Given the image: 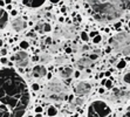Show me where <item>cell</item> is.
<instances>
[{
  "label": "cell",
  "mask_w": 130,
  "mask_h": 117,
  "mask_svg": "<svg viewBox=\"0 0 130 117\" xmlns=\"http://www.w3.org/2000/svg\"><path fill=\"white\" fill-rule=\"evenodd\" d=\"M81 39H82L83 41H88V39H89V35L87 34L86 32H82V33H81Z\"/></svg>",
  "instance_id": "obj_17"
},
{
  "label": "cell",
  "mask_w": 130,
  "mask_h": 117,
  "mask_svg": "<svg viewBox=\"0 0 130 117\" xmlns=\"http://www.w3.org/2000/svg\"><path fill=\"white\" fill-rule=\"evenodd\" d=\"M90 63H91L90 60H88V58H81L77 62V67H79V69H83V68H86L88 66H90Z\"/></svg>",
  "instance_id": "obj_11"
},
{
  "label": "cell",
  "mask_w": 130,
  "mask_h": 117,
  "mask_svg": "<svg viewBox=\"0 0 130 117\" xmlns=\"http://www.w3.org/2000/svg\"><path fill=\"white\" fill-rule=\"evenodd\" d=\"M46 42H47V44H50V42H52V39H50V38H47V39H46Z\"/></svg>",
  "instance_id": "obj_34"
},
{
  "label": "cell",
  "mask_w": 130,
  "mask_h": 117,
  "mask_svg": "<svg viewBox=\"0 0 130 117\" xmlns=\"http://www.w3.org/2000/svg\"><path fill=\"white\" fill-rule=\"evenodd\" d=\"M50 29H52V27H50L49 24H45L43 25V30L45 32H50Z\"/></svg>",
  "instance_id": "obj_20"
},
{
  "label": "cell",
  "mask_w": 130,
  "mask_h": 117,
  "mask_svg": "<svg viewBox=\"0 0 130 117\" xmlns=\"http://www.w3.org/2000/svg\"><path fill=\"white\" fill-rule=\"evenodd\" d=\"M29 47V44L27 41H21L20 42V48H22V49H27Z\"/></svg>",
  "instance_id": "obj_16"
},
{
  "label": "cell",
  "mask_w": 130,
  "mask_h": 117,
  "mask_svg": "<svg viewBox=\"0 0 130 117\" xmlns=\"http://www.w3.org/2000/svg\"><path fill=\"white\" fill-rule=\"evenodd\" d=\"M123 80H124V82H125V83L130 84V73L125 74V75H124V77H123Z\"/></svg>",
  "instance_id": "obj_18"
},
{
  "label": "cell",
  "mask_w": 130,
  "mask_h": 117,
  "mask_svg": "<svg viewBox=\"0 0 130 117\" xmlns=\"http://www.w3.org/2000/svg\"><path fill=\"white\" fill-rule=\"evenodd\" d=\"M72 52H73V49H72V48H70V47H68V48H66V53H67V54H70Z\"/></svg>",
  "instance_id": "obj_31"
},
{
  "label": "cell",
  "mask_w": 130,
  "mask_h": 117,
  "mask_svg": "<svg viewBox=\"0 0 130 117\" xmlns=\"http://www.w3.org/2000/svg\"><path fill=\"white\" fill-rule=\"evenodd\" d=\"M0 61H1V63H2V64H6V63L8 62V60L5 58V56H4V58H1V60H0Z\"/></svg>",
  "instance_id": "obj_29"
},
{
  "label": "cell",
  "mask_w": 130,
  "mask_h": 117,
  "mask_svg": "<svg viewBox=\"0 0 130 117\" xmlns=\"http://www.w3.org/2000/svg\"><path fill=\"white\" fill-rule=\"evenodd\" d=\"M114 26H115V28H116V29H118L120 27H121V26H122V22H121V21H117V22H116Z\"/></svg>",
  "instance_id": "obj_28"
},
{
  "label": "cell",
  "mask_w": 130,
  "mask_h": 117,
  "mask_svg": "<svg viewBox=\"0 0 130 117\" xmlns=\"http://www.w3.org/2000/svg\"><path fill=\"white\" fill-rule=\"evenodd\" d=\"M29 98L25 80L12 68L0 69V117H22Z\"/></svg>",
  "instance_id": "obj_1"
},
{
  "label": "cell",
  "mask_w": 130,
  "mask_h": 117,
  "mask_svg": "<svg viewBox=\"0 0 130 117\" xmlns=\"http://www.w3.org/2000/svg\"><path fill=\"white\" fill-rule=\"evenodd\" d=\"M46 2V0H24L22 4L27 7H32V8H38L40 6H42Z\"/></svg>",
  "instance_id": "obj_9"
},
{
  "label": "cell",
  "mask_w": 130,
  "mask_h": 117,
  "mask_svg": "<svg viewBox=\"0 0 130 117\" xmlns=\"http://www.w3.org/2000/svg\"><path fill=\"white\" fill-rule=\"evenodd\" d=\"M12 27L16 30V32H20L24 28H26V22L24 21L22 18H15L14 20L12 21Z\"/></svg>",
  "instance_id": "obj_7"
},
{
  "label": "cell",
  "mask_w": 130,
  "mask_h": 117,
  "mask_svg": "<svg viewBox=\"0 0 130 117\" xmlns=\"http://www.w3.org/2000/svg\"><path fill=\"white\" fill-rule=\"evenodd\" d=\"M28 117H33V116H28Z\"/></svg>",
  "instance_id": "obj_49"
},
{
  "label": "cell",
  "mask_w": 130,
  "mask_h": 117,
  "mask_svg": "<svg viewBox=\"0 0 130 117\" xmlns=\"http://www.w3.org/2000/svg\"><path fill=\"white\" fill-rule=\"evenodd\" d=\"M0 54H1V55H2V58H4V56H5V55L7 54V50H6L5 48H2V49L0 50Z\"/></svg>",
  "instance_id": "obj_27"
},
{
  "label": "cell",
  "mask_w": 130,
  "mask_h": 117,
  "mask_svg": "<svg viewBox=\"0 0 130 117\" xmlns=\"http://www.w3.org/2000/svg\"><path fill=\"white\" fill-rule=\"evenodd\" d=\"M125 64H127L125 60H121V61L117 63V68H118V69H123V68H125Z\"/></svg>",
  "instance_id": "obj_15"
},
{
  "label": "cell",
  "mask_w": 130,
  "mask_h": 117,
  "mask_svg": "<svg viewBox=\"0 0 130 117\" xmlns=\"http://www.w3.org/2000/svg\"><path fill=\"white\" fill-rule=\"evenodd\" d=\"M90 90H91L90 83H88V82H80V83L77 84L76 89H75V93H76L77 95L83 96V95H87Z\"/></svg>",
  "instance_id": "obj_6"
},
{
  "label": "cell",
  "mask_w": 130,
  "mask_h": 117,
  "mask_svg": "<svg viewBox=\"0 0 130 117\" xmlns=\"http://www.w3.org/2000/svg\"><path fill=\"white\" fill-rule=\"evenodd\" d=\"M74 76H75V77H79V76H80V72H79V70H76V72L74 73Z\"/></svg>",
  "instance_id": "obj_32"
},
{
  "label": "cell",
  "mask_w": 130,
  "mask_h": 117,
  "mask_svg": "<svg viewBox=\"0 0 130 117\" xmlns=\"http://www.w3.org/2000/svg\"><path fill=\"white\" fill-rule=\"evenodd\" d=\"M104 75H105V76H110V72H107Z\"/></svg>",
  "instance_id": "obj_42"
},
{
  "label": "cell",
  "mask_w": 130,
  "mask_h": 117,
  "mask_svg": "<svg viewBox=\"0 0 130 117\" xmlns=\"http://www.w3.org/2000/svg\"><path fill=\"white\" fill-rule=\"evenodd\" d=\"M60 74H61V76L63 77V78H69L70 76H72L73 74V70L72 68H65V69H61V72H60Z\"/></svg>",
  "instance_id": "obj_12"
},
{
  "label": "cell",
  "mask_w": 130,
  "mask_h": 117,
  "mask_svg": "<svg viewBox=\"0 0 130 117\" xmlns=\"http://www.w3.org/2000/svg\"><path fill=\"white\" fill-rule=\"evenodd\" d=\"M105 87L108 88V89H111V88H113V82H111L110 80H107V83H105Z\"/></svg>",
  "instance_id": "obj_22"
},
{
  "label": "cell",
  "mask_w": 130,
  "mask_h": 117,
  "mask_svg": "<svg viewBox=\"0 0 130 117\" xmlns=\"http://www.w3.org/2000/svg\"><path fill=\"white\" fill-rule=\"evenodd\" d=\"M12 60L15 61V63H16L18 67H21V68L26 67V66L28 64V62H29L28 55H27L26 52H18L12 58Z\"/></svg>",
  "instance_id": "obj_5"
},
{
  "label": "cell",
  "mask_w": 130,
  "mask_h": 117,
  "mask_svg": "<svg viewBox=\"0 0 130 117\" xmlns=\"http://www.w3.org/2000/svg\"><path fill=\"white\" fill-rule=\"evenodd\" d=\"M99 91H100V94H103V93H104V89H103V88H100Z\"/></svg>",
  "instance_id": "obj_36"
},
{
  "label": "cell",
  "mask_w": 130,
  "mask_h": 117,
  "mask_svg": "<svg viewBox=\"0 0 130 117\" xmlns=\"http://www.w3.org/2000/svg\"><path fill=\"white\" fill-rule=\"evenodd\" d=\"M41 60H42V62L47 63V62H49V61H50V56H49V55H43Z\"/></svg>",
  "instance_id": "obj_19"
},
{
  "label": "cell",
  "mask_w": 130,
  "mask_h": 117,
  "mask_svg": "<svg viewBox=\"0 0 130 117\" xmlns=\"http://www.w3.org/2000/svg\"><path fill=\"white\" fill-rule=\"evenodd\" d=\"M47 75V69L43 66H35L33 68V76L34 77H43Z\"/></svg>",
  "instance_id": "obj_10"
},
{
  "label": "cell",
  "mask_w": 130,
  "mask_h": 117,
  "mask_svg": "<svg viewBox=\"0 0 130 117\" xmlns=\"http://www.w3.org/2000/svg\"><path fill=\"white\" fill-rule=\"evenodd\" d=\"M5 4H6L5 1H2V0H0V7H1V8H2L4 6H5Z\"/></svg>",
  "instance_id": "obj_33"
},
{
  "label": "cell",
  "mask_w": 130,
  "mask_h": 117,
  "mask_svg": "<svg viewBox=\"0 0 130 117\" xmlns=\"http://www.w3.org/2000/svg\"><path fill=\"white\" fill-rule=\"evenodd\" d=\"M111 50H113V48H111V46H108L107 48H105V53H111Z\"/></svg>",
  "instance_id": "obj_30"
},
{
  "label": "cell",
  "mask_w": 130,
  "mask_h": 117,
  "mask_svg": "<svg viewBox=\"0 0 130 117\" xmlns=\"http://www.w3.org/2000/svg\"><path fill=\"white\" fill-rule=\"evenodd\" d=\"M2 46V40H0V47Z\"/></svg>",
  "instance_id": "obj_45"
},
{
  "label": "cell",
  "mask_w": 130,
  "mask_h": 117,
  "mask_svg": "<svg viewBox=\"0 0 130 117\" xmlns=\"http://www.w3.org/2000/svg\"><path fill=\"white\" fill-rule=\"evenodd\" d=\"M101 40H102V38L100 36V35H97V36H95V38L93 39V42H94V44H99Z\"/></svg>",
  "instance_id": "obj_21"
},
{
  "label": "cell",
  "mask_w": 130,
  "mask_h": 117,
  "mask_svg": "<svg viewBox=\"0 0 130 117\" xmlns=\"http://www.w3.org/2000/svg\"><path fill=\"white\" fill-rule=\"evenodd\" d=\"M128 26H129V28H130V21H129V24H128Z\"/></svg>",
  "instance_id": "obj_48"
},
{
  "label": "cell",
  "mask_w": 130,
  "mask_h": 117,
  "mask_svg": "<svg viewBox=\"0 0 130 117\" xmlns=\"http://www.w3.org/2000/svg\"><path fill=\"white\" fill-rule=\"evenodd\" d=\"M88 117H111V109L105 102L95 101L88 108Z\"/></svg>",
  "instance_id": "obj_4"
},
{
  "label": "cell",
  "mask_w": 130,
  "mask_h": 117,
  "mask_svg": "<svg viewBox=\"0 0 130 117\" xmlns=\"http://www.w3.org/2000/svg\"><path fill=\"white\" fill-rule=\"evenodd\" d=\"M97 35H99V33H97L96 30H93V32L89 34V36H90V38H93V39H94L95 36H97Z\"/></svg>",
  "instance_id": "obj_23"
},
{
  "label": "cell",
  "mask_w": 130,
  "mask_h": 117,
  "mask_svg": "<svg viewBox=\"0 0 130 117\" xmlns=\"http://www.w3.org/2000/svg\"><path fill=\"white\" fill-rule=\"evenodd\" d=\"M47 76H48L47 78H52V74H47Z\"/></svg>",
  "instance_id": "obj_43"
},
{
  "label": "cell",
  "mask_w": 130,
  "mask_h": 117,
  "mask_svg": "<svg viewBox=\"0 0 130 117\" xmlns=\"http://www.w3.org/2000/svg\"><path fill=\"white\" fill-rule=\"evenodd\" d=\"M39 56H34V58H33V61H34V62H35V61H38V60H39Z\"/></svg>",
  "instance_id": "obj_35"
},
{
  "label": "cell",
  "mask_w": 130,
  "mask_h": 117,
  "mask_svg": "<svg viewBox=\"0 0 130 117\" xmlns=\"http://www.w3.org/2000/svg\"><path fill=\"white\" fill-rule=\"evenodd\" d=\"M35 117H41V115H40V114H38V115H36Z\"/></svg>",
  "instance_id": "obj_46"
},
{
  "label": "cell",
  "mask_w": 130,
  "mask_h": 117,
  "mask_svg": "<svg viewBox=\"0 0 130 117\" xmlns=\"http://www.w3.org/2000/svg\"><path fill=\"white\" fill-rule=\"evenodd\" d=\"M47 115L50 117H54L55 115H58V109H56L55 107L50 105V107L48 108V110H47Z\"/></svg>",
  "instance_id": "obj_13"
},
{
  "label": "cell",
  "mask_w": 130,
  "mask_h": 117,
  "mask_svg": "<svg viewBox=\"0 0 130 117\" xmlns=\"http://www.w3.org/2000/svg\"><path fill=\"white\" fill-rule=\"evenodd\" d=\"M88 48H89L88 46H85V47H83V50H88Z\"/></svg>",
  "instance_id": "obj_41"
},
{
  "label": "cell",
  "mask_w": 130,
  "mask_h": 117,
  "mask_svg": "<svg viewBox=\"0 0 130 117\" xmlns=\"http://www.w3.org/2000/svg\"><path fill=\"white\" fill-rule=\"evenodd\" d=\"M61 11H62V13H65V14H66V7H62V10H61Z\"/></svg>",
  "instance_id": "obj_38"
},
{
  "label": "cell",
  "mask_w": 130,
  "mask_h": 117,
  "mask_svg": "<svg viewBox=\"0 0 130 117\" xmlns=\"http://www.w3.org/2000/svg\"><path fill=\"white\" fill-rule=\"evenodd\" d=\"M96 58H97V53H94V54H91V55L89 56V60H90V61L96 60Z\"/></svg>",
  "instance_id": "obj_24"
},
{
  "label": "cell",
  "mask_w": 130,
  "mask_h": 117,
  "mask_svg": "<svg viewBox=\"0 0 130 117\" xmlns=\"http://www.w3.org/2000/svg\"><path fill=\"white\" fill-rule=\"evenodd\" d=\"M32 88H33V90H39V89H40V86H39L38 83H34V84L32 86Z\"/></svg>",
  "instance_id": "obj_26"
},
{
  "label": "cell",
  "mask_w": 130,
  "mask_h": 117,
  "mask_svg": "<svg viewBox=\"0 0 130 117\" xmlns=\"http://www.w3.org/2000/svg\"><path fill=\"white\" fill-rule=\"evenodd\" d=\"M35 112H36V114H41V112H42V108H41V107H36V108H35Z\"/></svg>",
  "instance_id": "obj_25"
},
{
  "label": "cell",
  "mask_w": 130,
  "mask_h": 117,
  "mask_svg": "<svg viewBox=\"0 0 130 117\" xmlns=\"http://www.w3.org/2000/svg\"><path fill=\"white\" fill-rule=\"evenodd\" d=\"M128 111H129V112H130V107H129V108H128Z\"/></svg>",
  "instance_id": "obj_47"
},
{
  "label": "cell",
  "mask_w": 130,
  "mask_h": 117,
  "mask_svg": "<svg viewBox=\"0 0 130 117\" xmlns=\"http://www.w3.org/2000/svg\"><path fill=\"white\" fill-rule=\"evenodd\" d=\"M120 7H121L122 10H129L130 1H120Z\"/></svg>",
  "instance_id": "obj_14"
},
{
  "label": "cell",
  "mask_w": 130,
  "mask_h": 117,
  "mask_svg": "<svg viewBox=\"0 0 130 117\" xmlns=\"http://www.w3.org/2000/svg\"><path fill=\"white\" fill-rule=\"evenodd\" d=\"M12 15H16V11H14V10H12Z\"/></svg>",
  "instance_id": "obj_40"
},
{
  "label": "cell",
  "mask_w": 130,
  "mask_h": 117,
  "mask_svg": "<svg viewBox=\"0 0 130 117\" xmlns=\"http://www.w3.org/2000/svg\"><path fill=\"white\" fill-rule=\"evenodd\" d=\"M105 83H107V80H102V84L105 86Z\"/></svg>",
  "instance_id": "obj_39"
},
{
  "label": "cell",
  "mask_w": 130,
  "mask_h": 117,
  "mask_svg": "<svg viewBox=\"0 0 130 117\" xmlns=\"http://www.w3.org/2000/svg\"><path fill=\"white\" fill-rule=\"evenodd\" d=\"M111 48L117 52H121L124 55H130V36L125 33L117 34L109 40Z\"/></svg>",
  "instance_id": "obj_3"
},
{
  "label": "cell",
  "mask_w": 130,
  "mask_h": 117,
  "mask_svg": "<svg viewBox=\"0 0 130 117\" xmlns=\"http://www.w3.org/2000/svg\"><path fill=\"white\" fill-rule=\"evenodd\" d=\"M114 61H115V58H111L110 60H109V62H110V63H113Z\"/></svg>",
  "instance_id": "obj_37"
},
{
  "label": "cell",
  "mask_w": 130,
  "mask_h": 117,
  "mask_svg": "<svg viewBox=\"0 0 130 117\" xmlns=\"http://www.w3.org/2000/svg\"><path fill=\"white\" fill-rule=\"evenodd\" d=\"M91 7L93 16L99 21H109L117 19L122 15V8L120 7V1H88Z\"/></svg>",
  "instance_id": "obj_2"
},
{
  "label": "cell",
  "mask_w": 130,
  "mask_h": 117,
  "mask_svg": "<svg viewBox=\"0 0 130 117\" xmlns=\"http://www.w3.org/2000/svg\"><path fill=\"white\" fill-rule=\"evenodd\" d=\"M8 24V13L0 7V30L4 29Z\"/></svg>",
  "instance_id": "obj_8"
},
{
  "label": "cell",
  "mask_w": 130,
  "mask_h": 117,
  "mask_svg": "<svg viewBox=\"0 0 130 117\" xmlns=\"http://www.w3.org/2000/svg\"><path fill=\"white\" fill-rule=\"evenodd\" d=\"M69 101H70V102L73 101V95H70V96H69Z\"/></svg>",
  "instance_id": "obj_44"
}]
</instances>
